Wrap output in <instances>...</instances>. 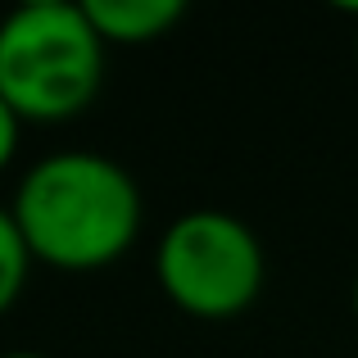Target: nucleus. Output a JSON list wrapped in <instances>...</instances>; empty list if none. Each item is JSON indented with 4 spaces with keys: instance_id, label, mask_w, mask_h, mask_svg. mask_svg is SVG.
Returning <instances> with one entry per match:
<instances>
[{
    "instance_id": "nucleus-1",
    "label": "nucleus",
    "mask_w": 358,
    "mask_h": 358,
    "mask_svg": "<svg viewBox=\"0 0 358 358\" xmlns=\"http://www.w3.org/2000/svg\"><path fill=\"white\" fill-rule=\"evenodd\" d=\"M14 222L36 263L91 272L122 259L141 231V191L105 155H50L18 182Z\"/></svg>"
},
{
    "instance_id": "nucleus-2",
    "label": "nucleus",
    "mask_w": 358,
    "mask_h": 358,
    "mask_svg": "<svg viewBox=\"0 0 358 358\" xmlns=\"http://www.w3.org/2000/svg\"><path fill=\"white\" fill-rule=\"evenodd\" d=\"M105 41L73 0H32L0 18V100L27 122H64L96 100Z\"/></svg>"
},
{
    "instance_id": "nucleus-3",
    "label": "nucleus",
    "mask_w": 358,
    "mask_h": 358,
    "mask_svg": "<svg viewBox=\"0 0 358 358\" xmlns=\"http://www.w3.org/2000/svg\"><path fill=\"white\" fill-rule=\"evenodd\" d=\"M159 286L191 317H236L263 290V245L222 209L182 213L155 254Z\"/></svg>"
},
{
    "instance_id": "nucleus-4",
    "label": "nucleus",
    "mask_w": 358,
    "mask_h": 358,
    "mask_svg": "<svg viewBox=\"0 0 358 358\" xmlns=\"http://www.w3.org/2000/svg\"><path fill=\"white\" fill-rule=\"evenodd\" d=\"M87 18L105 45H145L159 41L173 23L186 18L182 0H87Z\"/></svg>"
},
{
    "instance_id": "nucleus-5",
    "label": "nucleus",
    "mask_w": 358,
    "mask_h": 358,
    "mask_svg": "<svg viewBox=\"0 0 358 358\" xmlns=\"http://www.w3.org/2000/svg\"><path fill=\"white\" fill-rule=\"evenodd\" d=\"M27 268H32V250L14 222V209H0V313L23 295Z\"/></svg>"
},
{
    "instance_id": "nucleus-6",
    "label": "nucleus",
    "mask_w": 358,
    "mask_h": 358,
    "mask_svg": "<svg viewBox=\"0 0 358 358\" xmlns=\"http://www.w3.org/2000/svg\"><path fill=\"white\" fill-rule=\"evenodd\" d=\"M18 122H23V118L0 100V168H5L9 159H14V150H18Z\"/></svg>"
},
{
    "instance_id": "nucleus-7",
    "label": "nucleus",
    "mask_w": 358,
    "mask_h": 358,
    "mask_svg": "<svg viewBox=\"0 0 358 358\" xmlns=\"http://www.w3.org/2000/svg\"><path fill=\"white\" fill-rule=\"evenodd\" d=\"M0 358H45V354H27V350H14V354H0Z\"/></svg>"
},
{
    "instance_id": "nucleus-8",
    "label": "nucleus",
    "mask_w": 358,
    "mask_h": 358,
    "mask_svg": "<svg viewBox=\"0 0 358 358\" xmlns=\"http://www.w3.org/2000/svg\"><path fill=\"white\" fill-rule=\"evenodd\" d=\"M354 313H358V281H354Z\"/></svg>"
}]
</instances>
